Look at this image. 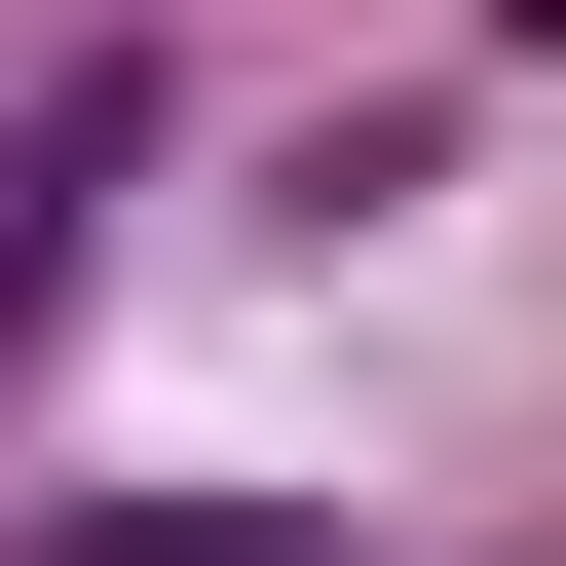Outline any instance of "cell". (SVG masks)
I'll list each match as a JSON object with an SVG mask.
<instances>
[{
    "instance_id": "1",
    "label": "cell",
    "mask_w": 566,
    "mask_h": 566,
    "mask_svg": "<svg viewBox=\"0 0 566 566\" xmlns=\"http://www.w3.org/2000/svg\"><path fill=\"white\" fill-rule=\"evenodd\" d=\"M114 151H151L114 76H39V114H0V378H39V264H76V189H114Z\"/></svg>"
},
{
    "instance_id": "2",
    "label": "cell",
    "mask_w": 566,
    "mask_h": 566,
    "mask_svg": "<svg viewBox=\"0 0 566 566\" xmlns=\"http://www.w3.org/2000/svg\"><path fill=\"white\" fill-rule=\"evenodd\" d=\"M39 566H303V528H151V491H76V528H39Z\"/></svg>"
},
{
    "instance_id": "3",
    "label": "cell",
    "mask_w": 566,
    "mask_h": 566,
    "mask_svg": "<svg viewBox=\"0 0 566 566\" xmlns=\"http://www.w3.org/2000/svg\"><path fill=\"white\" fill-rule=\"evenodd\" d=\"M528 39H566V0H528Z\"/></svg>"
}]
</instances>
